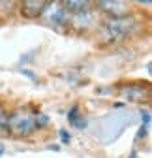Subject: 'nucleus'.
Masks as SVG:
<instances>
[{
  "mask_svg": "<svg viewBox=\"0 0 152 158\" xmlns=\"http://www.w3.org/2000/svg\"><path fill=\"white\" fill-rule=\"evenodd\" d=\"M21 73H25L26 77H30V79H34V81H38V77H36L32 72H28V70H21Z\"/></svg>",
  "mask_w": 152,
  "mask_h": 158,
  "instance_id": "17",
  "label": "nucleus"
},
{
  "mask_svg": "<svg viewBox=\"0 0 152 158\" xmlns=\"http://www.w3.org/2000/svg\"><path fill=\"white\" fill-rule=\"evenodd\" d=\"M141 121H143V124H146V126H150V111L148 109H141Z\"/></svg>",
  "mask_w": 152,
  "mask_h": 158,
  "instance_id": "14",
  "label": "nucleus"
},
{
  "mask_svg": "<svg viewBox=\"0 0 152 158\" xmlns=\"http://www.w3.org/2000/svg\"><path fill=\"white\" fill-rule=\"evenodd\" d=\"M42 15H45L47 23L53 25V27H68L70 25V13L60 6L58 0H56L54 4H47Z\"/></svg>",
  "mask_w": 152,
  "mask_h": 158,
  "instance_id": "5",
  "label": "nucleus"
},
{
  "mask_svg": "<svg viewBox=\"0 0 152 158\" xmlns=\"http://www.w3.org/2000/svg\"><path fill=\"white\" fill-rule=\"evenodd\" d=\"M137 2H141V4H146V6H148V4H150V0H137Z\"/></svg>",
  "mask_w": 152,
  "mask_h": 158,
  "instance_id": "19",
  "label": "nucleus"
},
{
  "mask_svg": "<svg viewBox=\"0 0 152 158\" xmlns=\"http://www.w3.org/2000/svg\"><path fill=\"white\" fill-rule=\"evenodd\" d=\"M148 128H150V126H146V124H141V128H139V132H137V139H141V137H145V135L148 134Z\"/></svg>",
  "mask_w": 152,
  "mask_h": 158,
  "instance_id": "15",
  "label": "nucleus"
},
{
  "mask_svg": "<svg viewBox=\"0 0 152 158\" xmlns=\"http://www.w3.org/2000/svg\"><path fill=\"white\" fill-rule=\"evenodd\" d=\"M60 139H62V143H70V139H71V135L66 132V130H60Z\"/></svg>",
  "mask_w": 152,
  "mask_h": 158,
  "instance_id": "16",
  "label": "nucleus"
},
{
  "mask_svg": "<svg viewBox=\"0 0 152 158\" xmlns=\"http://www.w3.org/2000/svg\"><path fill=\"white\" fill-rule=\"evenodd\" d=\"M49 4V0H21V15H25L26 19H36L40 17L45 10V6Z\"/></svg>",
  "mask_w": 152,
  "mask_h": 158,
  "instance_id": "7",
  "label": "nucleus"
},
{
  "mask_svg": "<svg viewBox=\"0 0 152 158\" xmlns=\"http://www.w3.org/2000/svg\"><path fill=\"white\" fill-rule=\"evenodd\" d=\"M17 6V0H0V13L2 15H10Z\"/></svg>",
  "mask_w": 152,
  "mask_h": 158,
  "instance_id": "11",
  "label": "nucleus"
},
{
  "mask_svg": "<svg viewBox=\"0 0 152 158\" xmlns=\"http://www.w3.org/2000/svg\"><path fill=\"white\" fill-rule=\"evenodd\" d=\"M131 123H134V117L130 113H113V115H109L103 121V141L111 143L113 139H117L122 134V130L126 126H130Z\"/></svg>",
  "mask_w": 152,
  "mask_h": 158,
  "instance_id": "3",
  "label": "nucleus"
},
{
  "mask_svg": "<svg viewBox=\"0 0 152 158\" xmlns=\"http://www.w3.org/2000/svg\"><path fill=\"white\" fill-rule=\"evenodd\" d=\"M8 121H10V113L6 111V107L2 104H0V134H10Z\"/></svg>",
  "mask_w": 152,
  "mask_h": 158,
  "instance_id": "10",
  "label": "nucleus"
},
{
  "mask_svg": "<svg viewBox=\"0 0 152 158\" xmlns=\"http://www.w3.org/2000/svg\"><path fill=\"white\" fill-rule=\"evenodd\" d=\"M75 28H83V30H86V28H90L92 25H94V13H92V10H83V11H77V13H73V17H71V21H70Z\"/></svg>",
  "mask_w": 152,
  "mask_h": 158,
  "instance_id": "8",
  "label": "nucleus"
},
{
  "mask_svg": "<svg viewBox=\"0 0 152 158\" xmlns=\"http://www.w3.org/2000/svg\"><path fill=\"white\" fill-rule=\"evenodd\" d=\"M34 113H30L26 107H19L17 111H13L10 115V121H8V128H10V134L13 135H19V137H26L30 135L34 130H36V124H34Z\"/></svg>",
  "mask_w": 152,
  "mask_h": 158,
  "instance_id": "1",
  "label": "nucleus"
},
{
  "mask_svg": "<svg viewBox=\"0 0 152 158\" xmlns=\"http://www.w3.org/2000/svg\"><path fill=\"white\" fill-rule=\"evenodd\" d=\"M58 2L68 13H77V11H83L88 8L90 0H58Z\"/></svg>",
  "mask_w": 152,
  "mask_h": 158,
  "instance_id": "9",
  "label": "nucleus"
},
{
  "mask_svg": "<svg viewBox=\"0 0 152 158\" xmlns=\"http://www.w3.org/2000/svg\"><path fill=\"white\" fill-rule=\"evenodd\" d=\"M34 124H36V130H40V128H45L49 124V117L43 115V113H38L34 117Z\"/></svg>",
  "mask_w": 152,
  "mask_h": 158,
  "instance_id": "12",
  "label": "nucleus"
},
{
  "mask_svg": "<svg viewBox=\"0 0 152 158\" xmlns=\"http://www.w3.org/2000/svg\"><path fill=\"white\" fill-rule=\"evenodd\" d=\"M79 117H81V115H79V107H77V106H73V107L68 111V121H70L71 124H73L75 121H77Z\"/></svg>",
  "mask_w": 152,
  "mask_h": 158,
  "instance_id": "13",
  "label": "nucleus"
},
{
  "mask_svg": "<svg viewBox=\"0 0 152 158\" xmlns=\"http://www.w3.org/2000/svg\"><path fill=\"white\" fill-rule=\"evenodd\" d=\"M150 90L146 83H130L120 87V96L126 98L128 102H145L148 98Z\"/></svg>",
  "mask_w": 152,
  "mask_h": 158,
  "instance_id": "6",
  "label": "nucleus"
},
{
  "mask_svg": "<svg viewBox=\"0 0 152 158\" xmlns=\"http://www.w3.org/2000/svg\"><path fill=\"white\" fill-rule=\"evenodd\" d=\"M137 23L134 21L131 17H115L111 19V21L105 23L103 27V32L107 34L109 40H113V42H120V40H126L128 36H131V32L135 30Z\"/></svg>",
  "mask_w": 152,
  "mask_h": 158,
  "instance_id": "2",
  "label": "nucleus"
},
{
  "mask_svg": "<svg viewBox=\"0 0 152 158\" xmlns=\"http://www.w3.org/2000/svg\"><path fill=\"white\" fill-rule=\"evenodd\" d=\"M130 158H137V156H135V154H131V156H130Z\"/></svg>",
  "mask_w": 152,
  "mask_h": 158,
  "instance_id": "20",
  "label": "nucleus"
},
{
  "mask_svg": "<svg viewBox=\"0 0 152 158\" xmlns=\"http://www.w3.org/2000/svg\"><path fill=\"white\" fill-rule=\"evenodd\" d=\"M94 4L100 11L107 13L111 19L130 15V4L126 0H94Z\"/></svg>",
  "mask_w": 152,
  "mask_h": 158,
  "instance_id": "4",
  "label": "nucleus"
},
{
  "mask_svg": "<svg viewBox=\"0 0 152 158\" xmlns=\"http://www.w3.org/2000/svg\"><path fill=\"white\" fill-rule=\"evenodd\" d=\"M4 151H6V147H4V143H2V141H0V156L4 154Z\"/></svg>",
  "mask_w": 152,
  "mask_h": 158,
  "instance_id": "18",
  "label": "nucleus"
}]
</instances>
